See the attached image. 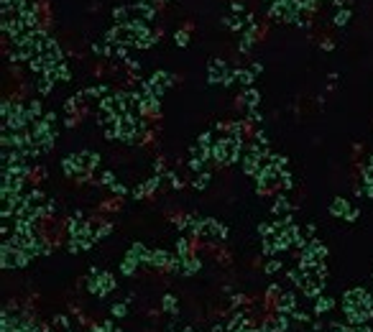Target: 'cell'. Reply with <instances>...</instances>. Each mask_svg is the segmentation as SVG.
Returning a JSON list of instances; mask_svg holds the SVG:
<instances>
[{"label":"cell","mask_w":373,"mask_h":332,"mask_svg":"<svg viewBox=\"0 0 373 332\" xmlns=\"http://www.w3.org/2000/svg\"><path fill=\"white\" fill-rule=\"evenodd\" d=\"M296 294L294 291H281V296L274 301V312H281V314H291L296 309Z\"/></svg>","instance_id":"cell-1"},{"label":"cell","mask_w":373,"mask_h":332,"mask_svg":"<svg viewBox=\"0 0 373 332\" xmlns=\"http://www.w3.org/2000/svg\"><path fill=\"white\" fill-rule=\"evenodd\" d=\"M335 309V299L332 296H317V301H315V314L317 317H322V314H327V312H332Z\"/></svg>","instance_id":"cell-2"},{"label":"cell","mask_w":373,"mask_h":332,"mask_svg":"<svg viewBox=\"0 0 373 332\" xmlns=\"http://www.w3.org/2000/svg\"><path fill=\"white\" fill-rule=\"evenodd\" d=\"M348 209H350V205H348L345 200H340V197L332 200V205H330V212H332V215H340V217H345Z\"/></svg>","instance_id":"cell-3"},{"label":"cell","mask_w":373,"mask_h":332,"mask_svg":"<svg viewBox=\"0 0 373 332\" xmlns=\"http://www.w3.org/2000/svg\"><path fill=\"white\" fill-rule=\"evenodd\" d=\"M263 271H266V274H279V271H281V261H279V258H274V255H271V258L266 261Z\"/></svg>","instance_id":"cell-4"},{"label":"cell","mask_w":373,"mask_h":332,"mask_svg":"<svg viewBox=\"0 0 373 332\" xmlns=\"http://www.w3.org/2000/svg\"><path fill=\"white\" fill-rule=\"evenodd\" d=\"M164 312H171V314H176V299H174L171 294H166V296H164Z\"/></svg>","instance_id":"cell-5"}]
</instances>
